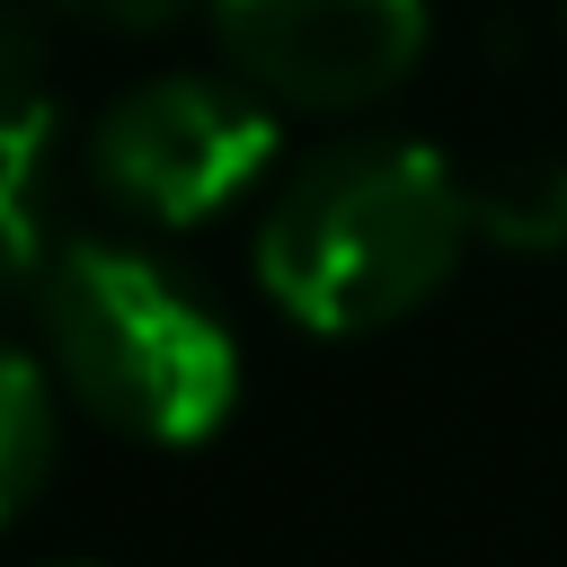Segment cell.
<instances>
[{
	"instance_id": "1",
	"label": "cell",
	"mask_w": 567,
	"mask_h": 567,
	"mask_svg": "<svg viewBox=\"0 0 567 567\" xmlns=\"http://www.w3.org/2000/svg\"><path fill=\"white\" fill-rule=\"evenodd\" d=\"M470 186L408 133H354L301 159L257 221V284L319 337H372L425 310L470 248Z\"/></svg>"
},
{
	"instance_id": "2",
	"label": "cell",
	"mask_w": 567,
	"mask_h": 567,
	"mask_svg": "<svg viewBox=\"0 0 567 567\" xmlns=\"http://www.w3.org/2000/svg\"><path fill=\"white\" fill-rule=\"evenodd\" d=\"M44 363L53 381L133 443H204L239 408V346L221 310L168 275L151 248L124 239H71L44 257Z\"/></svg>"
},
{
	"instance_id": "3",
	"label": "cell",
	"mask_w": 567,
	"mask_h": 567,
	"mask_svg": "<svg viewBox=\"0 0 567 567\" xmlns=\"http://www.w3.org/2000/svg\"><path fill=\"white\" fill-rule=\"evenodd\" d=\"M275 159V97L213 71H159L124 89L89 133V177L151 230H195L230 213Z\"/></svg>"
},
{
	"instance_id": "4",
	"label": "cell",
	"mask_w": 567,
	"mask_h": 567,
	"mask_svg": "<svg viewBox=\"0 0 567 567\" xmlns=\"http://www.w3.org/2000/svg\"><path fill=\"white\" fill-rule=\"evenodd\" d=\"M204 9L221 35V62L257 97L319 106V115L390 97L434 35L425 0H204Z\"/></svg>"
},
{
	"instance_id": "5",
	"label": "cell",
	"mask_w": 567,
	"mask_h": 567,
	"mask_svg": "<svg viewBox=\"0 0 567 567\" xmlns=\"http://www.w3.org/2000/svg\"><path fill=\"white\" fill-rule=\"evenodd\" d=\"M470 230L505 257H558L567 248V159H505L470 186Z\"/></svg>"
},
{
	"instance_id": "6",
	"label": "cell",
	"mask_w": 567,
	"mask_h": 567,
	"mask_svg": "<svg viewBox=\"0 0 567 567\" xmlns=\"http://www.w3.org/2000/svg\"><path fill=\"white\" fill-rule=\"evenodd\" d=\"M53 363H35L27 346L0 337V523L35 505L44 470H53Z\"/></svg>"
},
{
	"instance_id": "7",
	"label": "cell",
	"mask_w": 567,
	"mask_h": 567,
	"mask_svg": "<svg viewBox=\"0 0 567 567\" xmlns=\"http://www.w3.org/2000/svg\"><path fill=\"white\" fill-rule=\"evenodd\" d=\"M44 151H53L44 97L9 106L0 115V292L35 275V248H44Z\"/></svg>"
},
{
	"instance_id": "8",
	"label": "cell",
	"mask_w": 567,
	"mask_h": 567,
	"mask_svg": "<svg viewBox=\"0 0 567 567\" xmlns=\"http://www.w3.org/2000/svg\"><path fill=\"white\" fill-rule=\"evenodd\" d=\"M53 9H71V18H89V27H115V35H159V27H177L195 0H53Z\"/></svg>"
},
{
	"instance_id": "9",
	"label": "cell",
	"mask_w": 567,
	"mask_h": 567,
	"mask_svg": "<svg viewBox=\"0 0 567 567\" xmlns=\"http://www.w3.org/2000/svg\"><path fill=\"white\" fill-rule=\"evenodd\" d=\"M9 106H35V35H27V18L0 0V115Z\"/></svg>"
}]
</instances>
